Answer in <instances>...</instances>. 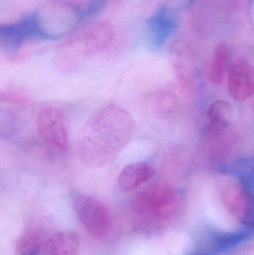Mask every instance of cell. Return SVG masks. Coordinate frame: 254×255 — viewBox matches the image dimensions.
Segmentation results:
<instances>
[{"mask_svg":"<svg viewBox=\"0 0 254 255\" xmlns=\"http://www.w3.org/2000/svg\"><path fill=\"white\" fill-rule=\"evenodd\" d=\"M135 125L128 111L108 105L93 114L81 129L77 153L81 161L90 168H101L117 158L129 143Z\"/></svg>","mask_w":254,"mask_h":255,"instance_id":"cell-1","label":"cell"},{"mask_svg":"<svg viewBox=\"0 0 254 255\" xmlns=\"http://www.w3.org/2000/svg\"><path fill=\"white\" fill-rule=\"evenodd\" d=\"M45 40L36 12L0 26V46L4 55L11 61L22 60L25 57V48L31 42Z\"/></svg>","mask_w":254,"mask_h":255,"instance_id":"cell-2","label":"cell"},{"mask_svg":"<svg viewBox=\"0 0 254 255\" xmlns=\"http://www.w3.org/2000/svg\"><path fill=\"white\" fill-rule=\"evenodd\" d=\"M175 200L174 189L167 183L152 184L135 195L131 210L139 219L153 220L168 214Z\"/></svg>","mask_w":254,"mask_h":255,"instance_id":"cell-3","label":"cell"},{"mask_svg":"<svg viewBox=\"0 0 254 255\" xmlns=\"http://www.w3.org/2000/svg\"><path fill=\"white\" fill-rule=\"evenodd\" d=\"M113 31L106 23L96 24L67 40L62 46L65 63L102 52L113 40Z\"/></svg>","mask_w":254,"mask_h":255,"instance_id":"cell-4","label":"cell"},{"mask_svg":"<svg viewBox=\"0 0 254 255\" xmlns=\"http://www.w3.org/2000/svg\"><path fill=\"white\" fill-rule=\"evenodd\" d=\"M72 203L78 218L90 235L102 238L108 233L111 217L103 202L89 195L76 193Z\"/></svg>","mask_w":254,"mask_h":255,"instance_id":"cell-5","label":"cell"},{"mask_svg":"<svg viewBox=\"0 0 254 255\" xmlns=\"http://www.w3.org/2000/svg\"><path fill=\"white\" fill-rule=\"evenodd\" d=\"M37 129L43 142L52 149L64 153L69 148L68 126L61 109L46 107L39 112Z\"/></svg>","mask_w":254,"mask_h":255,"instance_id":"cell-6","label":"cell"},{"mask_svg":"<svg viewBox=\"0 0 254 255\" xmlns=\"http://www.w3.org/2000/svg\"><path fill=\"white\" fill-rule=\"evenodd\" d=\"M228 91L238 102L249 100L254 94V67L248 62L241 61L230 68Z\"/></svg>","mask_w":254,"mask_h":255,"instance_id":"cell-7","label":"cell"},{"mask_svg":"<svg viewBox=\"0 0 254 255\" xmlns=\"http://www.w3.org/2000/svg\"><path fill=\"white\" fill-rule=\"evenodd\" d=\"M155 175V169L150 163L138 161L125 166L119 172L117 186L123 192L132 191Z\"/></svg>","mask_w":254,"mask_h":255,"instance_id":"cell-8","label":"cell"},{"mask_svg":"<svg viewBox=\"0 0 254 255\" xmlns=\"http://www.w3.org/2000/svg\"><path fill=\"white\" fill-rule=\"evenodd\" d=\"M81 241L79 235L73 232L64 231L51 235L43 247V255H78Z\"/></svg>","mask_w":254,"mask_h":255,"instance_id":"cell-9","label":"cell"},{"mask_svg":"<svg viewBox=\"0 0 254 255\" xmlns=\"http://www.w3.org/2000/svg\"><path fill=\"white\" fill-rule=\"evenodd\" d=\"M174 28V19L166 7L158 9L146 22L148 35L155 45L164 43L172 32Z\"/></svg>","mask_w":254,"mask_h":255,"instance_id":"cell-10","label":"cell"},{"mask_svg":"<svg viewBox=\"0 0 254 255\" xmlns=\"http://www.w3.org/2000/svg\"><path fill=\"white\" fill-rule=\"evenodd\" d=\"M234 108L228 102L216 100L207 111L210 126L214 131H221L229 127L234 118Z\"/></svg>","mask_w":254,"mask_h":255,"instance_id":"cell-11","label":"cell"},{"mask_svg":"<svg viewBox=\"0 0 254 255\" xmlns=\"http://www.w3.org/2000/svg\"><path fill=\"white\" fill-rule=\"evenodd\" d=\"M229 67V52L225 46H219L216 49L213 65L210 72V79L214 85L222 82Z\"/></svg>","mask_w":254,"mask_h":255,"instance_id":"cell-12","label":"cell"},{"mask_svg":"<svg viewBox=\"0 0 254 255\" xmlns=\"http://www.w3.org/2000/svg\"><path fill=\"white\" fill-rule=\"evenodd\" d=\"M45 241L35 233H28L19 239L17 244L19 255H40L43 253Z\"/></svg>","mask_w":254,"mask_h":255,"instance_id":"cell-13","label":"cell"},{"mask_svg":"<svg viewBox=\"0 0 254 255\" xmlns=\"http://www.w3.org/2000/svg\"><path fill=\"white\" fill-rule=\"evenodd\" d=\"M242 220L247 225H254V196H248L246 205L242 212Z\"/></svg>","mask_w":254,"mask_h":255,"instance_id":"cell-14","label":"cell"}]
</instances>
